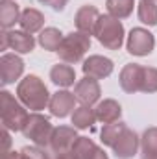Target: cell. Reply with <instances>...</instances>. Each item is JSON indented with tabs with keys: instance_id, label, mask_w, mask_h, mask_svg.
<instances>
[{
	"instance_id": "obj_1",
	"label": "cell",
	"mask_w": 157,
	"mask_h": 159,
	"mask_svg": "<svg viewBox=\"0 0 157 159\" xmlns=\"http://www.w3.org/2000/svg\"><path fill=\"white\" fill-rule=\"evenodd\" d=\"M17 98L20 100V104L30 109V111H43L48 107L52 94L48 93V87L44 85V81L35 76V74H28L19 81L17 85Z\"/></svg>"
},
{
	"instance_id": "obj_2",
	"label": "cell",
	"mask_w": 157,
	"mask_h": 159,
	"mask_svg": "<svg viewBox=\"0 0 157 159\" xmlns=\"http://www.w3.org/2000/svg\"><path fill=\"white\" fill-rule=\"evenodd\" d=\"M30 113L26 107L20 104L19 98H15L9 91H0V119H2V128L9 131H22Z\"/></svg>"
},
{
	"instance_id": "obj_3",
	"label": "cell",
	"mask_w": 157,
	"mask_h": 159,
	"mask_svg": "<svg viewBox=\"0 0 157 159\" xmlns=\"http://www.w3.org/2000/svg\"><path fill=\"white\" fill-rule=\"evenodd\" d=\"M92 35L98 39V43L104 48H107V50H120V46L124 44L126 30H124V24H122L120 19H115V17H111L107 13V15H100Z\"/></svg>"
},
{
	"instance_id": "obj_4",
	"label": "cell",
	"mask_w": 157,
	"mask_h": 159,
	"mask_svg": "<svg viewBox=\"0 0 157 159\" xmlns=\"http://www.w3.org/2000/svg\"><path fill=\"white\" fill-rule=\"evenodd\" d=\"M89 50H91V35L76 30V32H70L63 37L59 48H57V56L63 63L74 65L85 57V54Z\"/></svg>"
},
{
	"instance_id": "obj_5",
	"label": "cell",
	"mask_w": 157,
	"mask_h": 159,
	"mask_svg": "<svg viewBox=\"0 0 157 159\" xmlns=\"http://www.w3.org/2000/svg\"><path fill=\"white\" fill-rule=\"evenodd\" d=\"M54 129L56 128L52 126V122H50L48 117L41 115L39 111H32L28 120H26V124H24V128H22V135L26 139H30L35 146L48 148Z\"/></svg>"
},
{
	"instance_id": "obj_6",
	"label": "cell",
	"mask_w": 157,
	"mask_h": 159,
	"mask_svg": "<svg viewBox=\"0 0 157 159\" xmlns=\"http://www.w3.org/2000/svg\"><path fill=\"white\" fill-rule=\"evenodd\" d=\"M154 48H155V37L152 32H148L146 28H131L126 39V50L131 56L144 57L150 56Z\"/></svg>"
},
{
	"instance_id": "obj_7",
	"label": "cell",
	"mask_w": 157,
	"mask_h": 159,
	"mask_svg": "<svg viewBox=\"0 0 157 159\" xmlns=\"http://www.w3.org/2000/svg\"><path fill=\"white\" fill-rule=\"evenodd\" d=\"M24 72V61L19 54H2L0 57V83L11 85L22 76Z\"/></svg>"
},
{
	"instance_id": "obj_8",
	"label": "cell",
	"mask_w": 157,
	"mask_h": 159,
	"mask_svg": "<svg viewBox=\"0 0 157 159\" xmlns=\"http://www.w3.org/2000/svg\"><path fill=\"white\" fill-rule=\"evenodd\" d=\"M76 102H78V98H76L74 93H70L67 89H61V91L54 93L52 98H50V104H48L50 115L57 117V119H65V117H69V115L74 113Z\"/></svg>"
},
{
	"instance_id": "obj_9",
	"label": "cell",
	"mask_w": 157,
	"mask_h": 159,
	"mask_svg": "<svg viewBox=\"0 0 157 159\" xmlns=\"http://www.w3.org/2000/svg\"><path fill=\"white\" fill-rule=\"evenodd\" d=\"M81 70H83V76H91L94 80H104L109 78L115 70V63L105 57V56H89L87 59H83V65H81Z\"/></svg>"
},
{
	"instance_id": "obj_10",
	"label": "cell",
	"mask_w": 157,
	"mask_h": 159,
	"mask_svg": "<svg viewBox=\"0 0 157 159\" xmlns=\"http://www.w3.org/2000/svg\"><path fill=\"white\" fill-rule=\"evenodd\" d=\"M139 148H141V137H139L133 129L126 128V129L120 133L118 141L113 144L111 150H113V154H115L118 159H131V157L137 156Z\"/></svg>"
},
{
	"instance_id": "obj_11",
	"label": "cell",
	"mask_w": 157,
	"mask_h": 159,
	"mask_svg": "<svg viewBox=\"0 0 157 159\" xmlns=\"http://www.w3.org/2000/svg\"><path fill=\"white\" fill-rule=\"evenodd\" d=\"M74 94H76L78 102H81V106H94L100 102L102 89H100L98 80L91 78V76H83L79 81H76Z\"/></svg>"
},
{
	"instance_id": "obj_12",
	"label": "cell",
	"mask_w": 157,
	"mask_h": 159,
	"mask_svg": "<svg viewBox=\"0 0 157 159\" xmlns=\"http://www.w3.org/2000/svg\"><path fill=\"white\" fill-rule=\"evenodd\" d=\"M142 72H144V67L139 65V63H128L122 67L120 74H118V83H120V89L128 94H133V93H139L141 91V83H142Z\"/></svg>"
},
{
	"instance_id": "obj_13",
	"label": "cell",
	"mask_w": 157,
	"mask_h": 159,
	"mask_svg": "<svg viewBox=\"0 0 157 159\" xmlns=\"http://www.w3.org/2000/svg\"><path fill=\"white\" fill-rule=\"evenodd\" d=\"M78 137L79 135H78V131H76L74 126H59L52 133L48 150L52 154H59V152H65V150H72V144L76 143Z\"/></svg>"
},
{
	"instance_id": "obj_14",
	"label": "cell",
	"mask_w": 157,
	"mask_h": 159,
	"mask_svg": "<svg viewBox=\"0 0 157 159\" xmlns=\"http://www.w3.org/2000/svg\"><path fill=\"white\" fill-rule=\"evenodd\" d=\"M98 19H100V11H98L96 6H92V4H85V6H81L78 11H76V15H74L76 30H78V32H83V34H87V35H92Z\"/></svg>"
},
{
	"instance_id": "obj_15",
	"label": "cell",
	"mask_w": 157,
	"mask_h": 159,
	"mask_svg": "<svg viewBox=\"0 0 157 159\" xmlns=\"http://www.w3.org/2000/svg\"><path fill=\"white\" fill-rule=\"evenodd\" d=\"M94 113H96V120L102 122V124L118 122L120 117H122V106L113 98H104L96 104Z\"/></svg>"
},
{
	"instance_id": "obj_16",
	"label": "cell",
	"mask_w": 157,
	"mask_h": 159,
	"mask_svg": "<svg viewBox=\"0 0 157 159\" xmlns=\"http://www.w3.org/2000/svg\"><path fill=\"white\" fill-rule=\"evenodd\" d=\"M9 48L15 50V54H32L35 48V39L32 34H26L24 30H6Z\"/></svg>"
},
{
	"instance_id": "obj_17",
	"label": "cell",
	"mask_w": 157,
	"mask_h": 159,
	"mask_svg": "<svg viewBox=\"0 0 157 159\" xmlns=\"http://www.w3.org/2000/svg\"><path fill=\"white\" fill-rule=\"evenodd\" d=\"M19 24H20V28L26 34H32L34 35V34L44 30V15L41 13L39 9H35V7H26L20 13Z\"/></svg>"
},
{
	"instance_id": "obj_18",
	"label": "cell",
	"mask_w": 157,
	"mask_h": 159,
	"mask_svg": "<svg viewBox=\"0 0 157 159\" xmlns=\"http://www.w3.org/2000/svg\"><path fill=\"white\" fill-rule=\"evenodd\" d=\"M50 80L54 85H57L61 89H69L76 81V70L69 63H57L50 69Z\"/></svg>"
},
{
	"instance_id": "obj_19",
	"label": "cell",
	"mask_w": 157,
	"mask_h": 159,
	"mask_svg": "<svg viewBox=\"0 0 157 159\" xmlns=\"http://www.w3.org/2000/svg\"><path fill=\"white\" fill-rule=\"evenodd\" d=\"M20 7L15 0H2L0 2V26L4 30H11L20 20Z\"/></svg>"
},
{
	"instance_id": "obj_20",
	"label": "cell",
	"mask_w": 157,
	"mask_h": 159,
	"mask_svg": "<svg viewBox=\"0 0 157 159\" xmlns=\"http://www.w3.org/2000/svg\"><path fill=\"white\" fill-rule=\"evenodd\" d=\"M141 159H157V126L144 129L141 137Z\"/></svg>"
},
{
	"instance_id": "obj_21",
	"label": "cell",
	"mask_w": 157,
	"mask_h": 159,
	"mask_svg": "<svg viewBox=\"0 0 157 159\" xmlns=\"http://www.w3.org/2000/svg\"><path fill=\"white\" fill-rule=\"evenodd\" d=\"M63 37H65V35L61 34V30H57V28H54V26H48V28H44L43 32H39L37 43H39L44 50H48V52H57V48H59Z\"/></svg>"
},
{
	"instance_id": "obj_22",
	"label": "cell",
	"mask_w": 157,
	"mask_h": 159,
	"mask_svg": "<svg viewBox=\"0 0 157 159\" xmlns=\"http://www.w3.org/2000/svg\"><path fill=\"white\" fill-rule=\"evenodd\" d=\"M70 120H72V126L76 129H87L96 122V113L91 106H79L70 115Z\"/></svg>"
},
{
	"instance_id": "obj_23",
	"label": "cell",
	"mask_w": 157,
	"mask_h": 159,
	"mask_svg": "<svg viewBox=\"0 0 157 159\" xmlns=\"http://www.w3.org/2000/svg\"><path fill=\"white\" fill-rule=\"evenodd\" d=\"M137 17L146 26L157 24V2L155 0H139L137 6Z\"/></svg>"
},
{
	"instance_id": "obj_24",
	"label": "cell",
	"mask_w": 157,
	"mask_h": 159,
	"mask_svg": "<svg viewBox=\"0 0 157 159\" xmlns=\"http://www.w3.org/2000/svg\"><path fill=\"white\" fill-rule=\"evenodd\" d=\"M105 7H107V13L111 17L122 20L133 13L135 0H105Z\"/></svg>"
},
{
	"instance_id": "obj_25",
	"label": "cell",
	"mask_w": 157,
	"mask_h": 159,
	"mask_svg": "<svg viewBox=\"0 0 157 159\" xmlns=\"http://www.w3.org/2000/svg\"><path fill=\"white\" fill-rule=\"evenodd\" d=\"M128 126L124 124V122H111V124H104V128H102V131H100V141H102V144L104 146H109V148H113V144L118 141V137H120V133L126 129Z\"/></svg>"
},
{
	"instance_id": "obj_26",
	"label": "cell",
	"mask_w": 157,
	"mask_h": 159,
	"mask_svg": "<svg viewBox=\"0 0 157 159\" xmlns=\"http://www.w3.org/2000/svg\"><path fill=\"white\" fill-rule=\"evenodd\" d=\"M141 93H146V94L157 93V69L155 67H144Z\"/></svg>"
},
{
	"instance_id": "obj_27",
	"label": "cell",
	"mask_w": 157,
	"mask_h": 159,
	"mask_svg": "<svg viewBox=\"0 0 157 159\" xmlns=\"http://www.w3.org/2000/svg\"><path fill=\"white\" fill-rule=\"evenodd\" d=\"M96 146H98V144H96L92 139H89V137H78L76 143L72 144V152H74L79 159H87L89 154H91Z\"/></svg>"
},
{
	"instance_id": "obj_28",
	"label": "cell",
	"mask_w": 157,
	"mask_h": 159,
	"mask_svg": "<svg viewBox=\"0 0 157 159\" xmlns=\"http://www.w3.org/2000/svg\"><path fill=\"white\" fill-rule=\"evenodd\" d=\"M52 152H46V148L41 146H24L20 150V157L22 159H52Z\"/></svg>"
},
{
	"instance_id": "obj_29",
	"label": "cell",
	"mask_w": 157,
	"mask_h": 159,
	"mask_svg": "<svg viewBox=\"0 0 157 159\" xmlns=\"http://www.w3.org/2000/svg\"><path fill=\"white\" fill-rule=\"evenodd\" d=\"M37 2L50 6L54 11H63V9L67 7V4H69V0H37Z\"/></svg>"
},
{
	"instance_id": "obj_30",
	"label": "cell",
	"mask_w": 157,
	"mask_h": 159,
	"mask_svg": "<svg viewBox=\"0 0 157 159\" xmlns=\"http://www.w3.org/2000/svg\"><path fill=\"white\" fill-rule=\"evenodd\" d=\"M87 159H109V156L105 154V150H104V148L96 146V148L89 154V157H87Z\"/></svg>"
},
{
	"instance_id": "obj_31",
	"label": "cell",
	"mask_w": 157,
	"mask_h": 159,
	"mask_svg": "<svg viewBox=\"0 0 157 159\" xmlns=\"http://www.w3.org/2000/svg\"><path fill=\"white\" fill-rule=\"evenodd\" d=\"M52 159H79L72 150H65V152H59V154H54Z\"/></svg>"
},
{
	"instance_id": "obj_32",
	"label": "cell",
	"mask_w": 157,
	"mask_h": 159,
	"mask_svg": "<svg viewBox=\"0 0 157 159\" xmlns=\"http://www.w3.org/2000/svg\"><path fill=\"white\" fill-rule=\"evenodd\" d=\"M2 137H4V152H9V144H11L9 129H6V128H4V131H2Z\"/></svg>"
},
{
	"instance_id": "obj_33",
	"label": "cell",
	"mask_w": 157,
	"mask_h": 159,
	"mask_svg": "<svg viewBox=\"0 0 157 159\" xmlns=\"http://www.w3.org/2000/svg\"><path fill=\"white\" fill-rule=\"evenodd\" d=\"M0 39H2V43H0V50L4 52V50H7V48H9V43H7V32H6V30L2 32Z\"/></svg>"
},
{
	"instance_id": "obj_34",
	"label": "cell",
	"mask_w": 157,
	"mask_h": 159,
	"mask_svg": "<svg viewBox=\"0 0 157 159\" xmlns=\"http://www.w3.org/2000/svg\"><path fill=\"white\" fill-rule=\"evenodd\" d=\"M2 159H22L20 157V152H15V150H9V152H4Z\"/></svg>"
},
{
	"instance_id": "obj_35",
	"label": "cell",
	"mask_w": 157,
	"mask_h": 159,
	"mask_svg": "<svg viewBox=\"0 0 157 159\" xmlns=\"http://www.w3.org/2000/svg\"><path fill=\"white\" fill-rule=\"evenodd\" d=\"M155 2H157V0H155Z\"/></svg>"
}]
</instances>
